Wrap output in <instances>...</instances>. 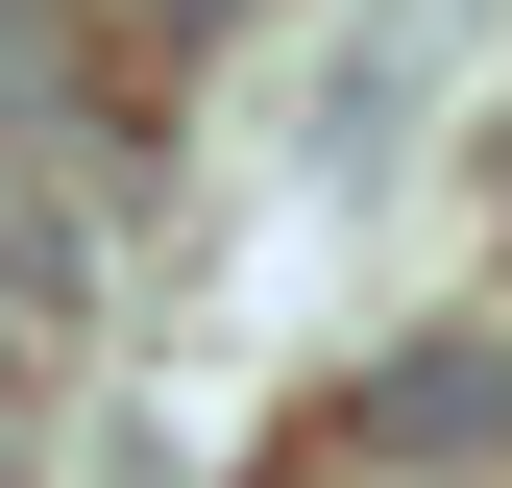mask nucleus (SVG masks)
<instances>
[{
  "instance_id": "nucleus-2",
  "label": "nucleus",
  "mask_w": 512,
  "mask_h": 488,
  "mask_svg": "<svg viewBox=\"0 0 512 488\" xmlns=\"http://www.w3.org/2000/svg\"><path fill=\"white\" fill-rule=\"evenodd\" d=\"M488 196H512V171H488Z\"/></svg>"
},
{
  "instance_id": "nucleus-1",
  "label": "nucleus",
  "mask_w": 512,
  "mask_h": 488,
  "mask_svg": "<svg viewBox=\"0 0 512 488\" xmlns=\"http://www.w3.org/2000/svg\"><path fill=\"white\" fill-rule=\"evenodd\" d=\"M488 440H512V342H415L317 415V464H488Z\"/></svg>"
}]
</instances>
